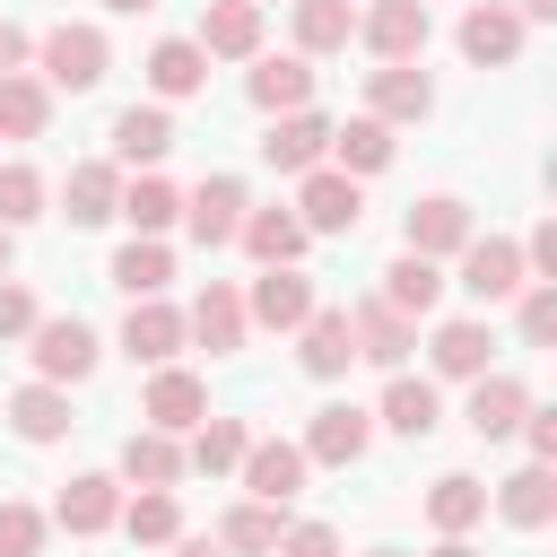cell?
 <instances>
[{"label":"cell","mask_w":557,"mask_h":557,"mask_svg":"<svg viewBox=\"0 0 557 557\" xmlns=\"http://www.w3.org/2000/svg\"><path fill=\"white\" fill-rule=\"evenodd\" d=\"M366 557H400V548H366Z\"/></svg>","instance_id":"55"},{"label":"cell","mask_w":557,"mask_h":557,"mask_svg":"<svg viewBox=\"0 0 557 557\" xmlns=\"http://www.w3.org/2000/svg\"><path fill=\"white\" fill-rule=\"evenodd\" d=\"M357 44L374 61H418L426 52V0H366L357 9Z\"/></svg>","instance_id":"9"},{"label":"cell","mask_w":557,"mask_h":557,"mask_svg":"<svg viewBox=\"0 0 557 557\" xmlns=\"http://www.w3.org/2000/svg\"><path fill=\"white\" fill-rule=\"evenodd\" d=\"M26 218H44V174L26 157H0V226H26Z\"/></svg>","instance_id":"42"},{"label":"cell","mask_w":557,"mask_h":557,"mask_svg":"<svg viewBox=\"0 0 557 557\" xmlns=\"http://www.w3.org/2000/svg\"><path fill=\"white\" fill-rule=\"evenodd\" d=\"M287 26H296V52H305V61L348 52V35H357V0H287Z\"/></svg>","instance_id":"27"},{"label":"cell","mask_w":557,"mask_h":557,"mask_svg":"<svg viewBox=\"0 0 557 557\" xmlns=\"http://www.w3.org/2000/svg\"><path fill=\"white\" fill-rule=\"evenodd\" d=\"M244 96H252L261 113H296V104H313V61H305V52H252Z\"/></svg>","instance_id":"18"},{"label":"cell","mask_w":557,"mask_h":557,"mask_svg":"<svg viewBox=\"0 0 557 557\" xmlns=\"http://www.w3.org/2000/svg\"><path fill=\"white\" fill-rule=\"evenodd\" d=\"M235 244L270 270V261H305V244H313V235H305V218H296V209H244Z\"/></svg>","instance_id":"30"},{"label":"cell","mask_w":557,"mask_h":557,"mask_svg":"<svg viewBox=\"0 0 557 557\" xmlns=\"http://www.w3.org/2000/svg\"><path fill=\"white\" fill-rule=\"evenodd\" d=\"M165 148H174V113L165 104H122L113 113V165L122 174H157Z\"/></svg>","instance_id":"16"},{"label":"cell","mask_w":557,"mask_h":557,"mask_svg":"<svg viewBox=\"0 0 557 557\" xmlns=\"http://www.w3.org/2000/svg\"><path fill=\"white\" fill-rule=\"evenodd\" d=\"M104 9H122V17H139V9H157V0H104Z\"/></svg>","instance_id":"54"},{"label":"cell","mask_w":557,"mask_h":557,"mask_svg":"<svg viewBox=\"0 0 557 557\" xmlns=\"http://www.w3.org/2000/svg\"><path fill=\"white\" fill-rule=\"evenodd\" d=\"M244 444H252V426H244V418H200V426H191V444H183V470H209V479H235V461H244Z\"/></svg>","instance_id":"38"},{"label":"cell","mask_w":557,"mask_h":557,"mask_svg":"<svg viewBox=\"0 0 557 557\" xmlns=\"http://www.w3.org/2000/svg\"><path fill=\"white\" fill-rule=\"evenodd\" d=\"M35 322H44V305H35L17 278H0V339H26Z\"/></svg>","instance_id":"46"},{"label":"cell","mask_w":557,"mask_h":557,"mask_svg":"<svg viewBox=\"0 0 557 557\" xmlns=\"http://www.w3.org/2000/svg\"><path fill=\"white\" fill-rule=\"evenodd\" d=\"M470 235H479V226H470V200H453V191H426V200L400 218V252H418V261H453Z\"/></svg>","instance_id":"5"},{"label":"cell","mask_w":557,"mask_h":557,"mask_svg":"<svg viewBox=\"0 0 557 557\" xmlns=\"http://www.w3.org/2000/svg\"><path fill=\"white\" fill-rule=\"evenodd\" d=\"M313 305H322V296H313V278H305L296 261H270V270L252 278V296H244V322H261V331H296Z\"/></svg>","instance_id":"10"},{"label":"cell","mask_w":557,"mask_h":557,"mask_svg":"<svg viewBox=\"0 0 557 557\" xmlns=\"http://www.w3.org/2000/svg\"><path fill=\"white\" fill-rule=\"evenodd\" d=\"M200 87H209V52H200L191 35H165V44L148 52V96L174 104V96H200Z\"/></svg>","instance_id":"29"},{"label":"cell","mask_w":557,"mask_h":557,"mask_svg":"<svg viewBox=\"0 0 557 557\" xmlns=\"http://www.w3.org/2000/svg\"><path fill=\"white\" fill-rule=\"evenodd\" d=\"M296 218H305V235H357V218H366L357 174H339V165H305V174H296Z\"/></svg>","instance_id":"2"},{"label":"cell","mask_w":557,"mask_h":557,"mask_svg":"<svg viewBox=\"0 0 557 557\" xmlns=\"http://www.w3.org/2000/svg\"><path fill=\"white\" fill-rule=\"evenodd\" d=\"M487 357H496V331H487L479 313H461V322H435V339H426V366H435L444 383H470V374H487Z\"/></svg>","instance_id":"21"},{"label":"cell","mask_w":557,"mask_h":557,"mask_svg":"<svg viewBox=\"0 0 557 557\" xmlns=\"http://www.w3.org/2000/svg\"><path fill=\"white\" fill-rule=\"evenodd\" d=\"M52 522H61L70 540H96V531H113V522H122V479H113V470H78V479L52 496Z\"/></svg>","instance_id":"13"},{"label":"cell","mask_w":557,"mask_h":557,"mask_svg":"<svg viewBox=\"0 0 557 557\" xmlns=\"http://www.w3.org/2000/svg\"><path fill=\"white\" fill-rule=\"evenodd\" d=\"M522 409H531V392H522L513 374H496V366H487V374H470V435H487V444H496V435H513V426H522Z\"/></svg>","instance_id":"31"},{"label":"cell","mask_w":557,"mask_h":557,"mask_svg":"<svg viewBox=\"0 0 557 557\" xmlns=\"http://www.w3.org/2000/svg\"><path fill=\"white\" fill-rule=\"evenodd\" d=\"M366 444H374V409H357V400H331L305 426V461L313 470H348V461H366Z\"/></svg>","instance_id":"7"},{"label":"cell","mask_w":557,"mask_h":557,"mask_svg":"<svg viewBox=\"0 0 557 557\" xmlns=\"http://www.w3.org/2000/svg\"><path fill=\"white\" fill-rule=\"evenodd\" d=\"M522 444H531V461H557V409H522Z\"/></svg>","instance_id":"48"},{"label":"cell","mask_w":557,"mask_h":557,"mask_svg":"<svg viewBox=\"0 0 557 557\" xmlns=\"http://www.w3.org/2000/svg\"><path fill=\"white\" fill-rule=\"evenodd\" d=\"M244 331H252V322H244V296H235L226 278H209V287L191 296V313H183V339H200L209 357H226V348H244Z\"/></svg>","instance_id":"20"},{"label":"cell","mask_w":557,"mask_h":557,"mask_svg":"<svg viewBox=\"0 0 557 557\" xmlns=\"http://www.w3.org/2000/svg\"><path fill=\"white\" fill-rule=\"evenodd\" d=\"M244 209H252V191L235 183V174H209L200 191H183V235L200 244V252H218V244H235V226H244Z\"/></svg>","instance_id":"4"},{"label":"cell","mask_w":557,"mask_h":557,"mask_svg":"<svg viewBox=\"0 0 557 557\" xmlns=\"http://www.w3.org/2000/svg\"><path fill=\"white\" fill-rule=\"evenodd\" d=\"M113 218H131V235H165V226L183 218V191H174L165 174H131L122 200H113Z\"/></svg>","instance_id":"36"},{"label":"cell","mask_w":557,"mask_h":557,"mask_svg":"<svg viewBox=\"0 0 557 557\" xmlns=\"http://www.w3.org/2000/svg\"><path fill=\"white\" fill-rule=\"evenodd\" d=\"M122 531H131V540H148V548H165V540L183 531V505H174V487H139V496L122 505Z\"/></svg>","instance_id":"41"},{"label":"cell","mask_w":557,"mask_h":557,"mask_svg":"<svg viewBox=\"0 0 557 557\" xmlns=\"http://www.w3.org/2000/svg\"><path fill=\"white\" fill-rule=\"evenodd\" d=\"M366 113L392 122V131H400V122H426V113H435V78H426L418 61H383V70L366 78Z\"/></svg>","instance_id":"14"},{"label":"cell","mask_w":557,"mask_h":557,"mask_svg":"<svg viewBox=\"0 0 557 557\" xmlns=\"http://www.w3.org/2000/svg\"><path fill=\"white\" fill-rule=\"evenodd\" d=\"M261 157H270L278 174H305V165H322V157H331V122H322L313 104H296V113H270V139H261Z\"/></svg>","instance_id":"19"},{"label":"cell","mask_w":557,"mask_h":557,"mask_svg":"<svg viewBox=\"0 0 557 557\" xmlns=\"http://www.w3.org/2000/svg\"><path fill=\"white\" fill-rule=\"evenodd\" d=\"M557 339V278H531L522 287V348H548Z\"/></svg>","instance_id":"44"},{"label":"cell","mask_w":557,"mask_h":557,"mask_svg":"<svg viewBox=\"0 0 557 557\" xmlns=\"http://www.w3.org/2000/svg\"><path fill=\"white\" fill-rule=\"evenodd\" d=\"M522 35H531V26H522L513 9H496V0H479V9L461 17V61H470V70H505V61L522 52Z\"/></svg>","instance_id":"22"},{"label":"cell","mask_w":557,"mask_h":557,"mask_svg":"<svg viewBox=\"0 0 557 557\" xmlns=\"http://www.w3.org/2000/svg\"><path fill=\"white\" fill-rule=\"evenodd\" d=\"M435 557H479V548H470V540H444V548H435Z\"/></svg>","instance_id":"53"},{"label":"cell","mask_w":557,"mask_h":557,"mask_svg":"<svg viewBox=\"0 0 557 557\" xmlns=\"http://www.w3.org/2000/svg\"><path fill=\"white\" fill-rule=\"evenodd\" d=\"M496 513H505L513 531H548V522H557V470H548V461H522V470L496 487Z\"/></svg>","instance_id":"26"},{"label":"cell","mask_w":557,"mask_h":557,"mask_svg":"<svg viewBox=\"0 0 557 557\" xmlns=\"http://www.w3.org/2000/svg\"><path fill=\"white\" fill-rule=\"evenodd\" d=\"M296 357H305V374H313V383H339V374L357 366V339H348V305H313V313L296 322Z\"/></svg>","instance_id":"15"},{"label":"cell","mask_w":557,"mask_h":557,"mask_svg":"<svg viewBox=\"0 0 557 557\" xmlns=\"http://www.w3.org/2000/svg\"><path fill=\"white\" fill-rule=\"evenodd\" d=\"M122 296H165V278H174V252H165V235H131L122 252H113V270H104Z\"/></svg>","instance_id":"37"},{"label":"cell","mask_w":557,"mask_h":557,"mask_svg":"<svg viewBox=\"0 0 557 557\" xmlns=\"http://www.w3.org/2000/svg\"><path fill=\"white\" fill-rule=\"evenodd\" d=\"M522 270H540V278H557V218H540V226L522 235Z\"/></svg>","instance_id":"47"},{"label":"cell","mask_w":557,"mask_h":557,"mask_svg":"<svg viewBox=\"0 0 557 557\" xmlns=\"http://www.w3.org/2000/svg\"><path fill=\"white\" fill-rule=\"evenodd\" d=\"M426 522H435L444 540H470V531L487 522V487H479L470 470H444V479L426 487Z\"/></svg>","instance_id":"32"},{"label":"cell","mask_w":557,"mask_h":557,"mask_svg":"<svg viewBox=\"0 0 557 557\" xmlns=\"http://www.w3.org/2000/svg\"><path fill=\"white\" fill-rule=\"evenodd\" d=\"M44 122H52V87L35 70H9L0 78V139H44Z\"/></svg>","instance_id":"39"},{"label":"cell","mask_w":557,"mask_h":557,"mask_svg":"<svg viewBox=\"0 0 557 557\" xmlns=\"http://www.w3.org/2000/svg\"><path fill=\"white\" fill-rule=\"evenodd\" d=\"M139 418L165 426V435H191V426L209 418V383H200L191 366H148V400H139Z\"/></svg>","instance_id":"12"},{"label":"cell","mask_w":557,"mask_h":557,"mask_svg":"<svg viewBox=\"0 0 557 557\" xmlns=\"http://www.w3.org/2000/svg\"><path fill=\"white\" fill-rule=\"evenodd\" d=\"M278 505H261V496H244V505H226V522H218V548L226 557H270L278 548Z\"/></svg>","instance_id":"40"},{"label":"cell","mask_w":557,"mask_h":557,"mask_svg":"<svg viewBox=\"0 0 557 557\" xmlns=\"http://www.w3.org/2000/svg\"><path fill=\"white\" fill-rule=\"evenodd\" d=\"M191 44H200L209 61H252V52H261V9H252V0H218Z\"/></svg>","instance_id":"28"},{"label":"cell","mask_w":557,"mask_h":557,"mask_svg":"<svg viewBox=\"0 0 557 557\" xmlns=\"http://www.w3.org/2000/svg\"><path fill=\"white\" fill-rule=\"evenodd\" d=\"M513 17H522V26H548V17H557V0H513Z\"/></svg>","instance_id":"50"},{"label":"cell","mask_w":557,"mask_h":557,"mask_svg":"<svg viewBox=\"0 0 557 557\" xmlns=\"http://www.w3.org/2000/svg\"><path fill=\"white\" fill-rule=\"evenodd\" d=\"M392 313H409V322H426L435 313V296H444V261H418V252H400L392 270H383V287H374Z\"/></svg>","instance_id":"33"},{"label":"cell","mask_w":557,"mask_h":557,"mask_svg":"<svg viewBox=\"0 0 557 557\" xmlns=\"http://www.w3.org/2000/svg\"><path fill=\"white\" fill-rule=\"evenodd\" d=\"M165 548H174V557H226V548H218V540H183V531H174V540H165Z\"/></svg>","instance_id":"51"},{"label":"cell","mask_w":557,"mask_h":557,"mask_svg":"<svg viewBox=\"0 0 557 557\" xmlns=\"http://www.w3.org/2000/svg\"><path fill=\"white\" fill-rule=\"evenodd\" d=\"M453 261H461V296H470V305H505V296H522V278H531L513 235H470Z\"/></svg>","instance_id":"3"},{"label":"cell","mask_w":557,"mask_h":557,"mask_svg":"<svg viewBox=\"0 0 557 557\" xmlns=\"http://www.w3.org/2000/svg\"><path fill=\"white\" fill-rule=\"evenodd\" d=\"M174 348H183V313H174L165 296H131V313H122V357H131V366H174Z\"/></svg>","instance_id":"17"},{"label":"cell","mask_w":557,"mask_h":557,"mask_svg":"<svg viewBox=\"0 0 557 557\" xmlns=\"http://www.w3.org/2000/svg\"><path fill=\"white\" fill-rule=\"evenodd\" d=\"M322 165H339V174H357V183H366V174H383V165H392V122L357 113L348 131H331V157H322Z\"/></svg>","instance_id":"35"},{"label":"cell","mask_w":557,"mask_h":557,"mask_svg":"<svg viewBox=\"0 0 557 557\" xmlns=\"http://www.w3.org/2000/svg\"><path fill=\"white\" fill-rule=\"evenodd\" d=\"M270 557H339V531H331V522H287Z\"/></svg>","instance_id":"45"},{"label":"cell","mask_w":557,"mask_h":557,"mask_svg":"<svg viewBox=\"0 0 557 557\" xmlns=\"http://www.w3.org/2000/svg\"><path fill=\"white\" fill-rule=\"evenodd\" d=\"M44 531H52V513L0 496V557H44Z\"/></svg>","instance_id":"43"},{"label":"cell","mask_w":557,"mask_h":557,"mask_svg":"<svg viewBox=\"0 0 557 557\" xmlns=\"http://www.w3.org/2000/svg\"><path fill=\"white\" fill-rule=\"evenodd\" d=\"M305 444H287V435H252L244 444V461H235V479H244V496H261V505H287L296 487H305Z\"/></svg>","instance_id":"8"},{"label":"cell","mask_w":557,"mask_h":557,"mask_svg":"<svg viewBox=\"0 0 557 557\" xmlns=\"http://www.w3.org/2000/svg\"><path fill=\"white\" fill-rule=\"evenodd\" d=\"M252 9H270V0H252Z\"/></svg>","instance_id":"56"},{"label":"cell","mask_w":557,"mask_h":557,"mask_svg":"<svg viewBox=\"0 0 557 557\" xmlns=\"http://www.w3.org/2000/svg\"><path fill=\"white\" fill-rule=\"evenodd\" d=\"M348 339H357V357H366V366L400 374V366H409V348H418V322H409V313H392L383 296H366V305H348Z\"/></svg>","instance_id":"11"},{"label":"cell","mask_w":557,"mask_h":557,"mask_svg":"<svg viewBox=\"0 0 557 557\" xmlns=\"http://www.w3.org/2000/svg\"><path fill=\"white\" fill-rule=\"evenodd\" d=\"M113 200H122V165H113V157L70 165V183H61V218H70V226H104Z\"/></svg>","instance_id":"24"},{"label":"cell","mask_w":557,"mask_h":557,"mask_svg":"<svg viewBox=\"0 0 557 557\" xmlns=\"http://www.w3.org/2000/svg\"><path fill=\"white\" fill-rule=\"evenodd\" d=\"M0 418H9L26 444H61V435H70V383H44V374H35V383H17V392H9V409H0Z\"/></svg>","instance_id":"23"},{"label":"cell","mask_w":557,"mask_h":557,"mask_svg":"<svg viewBox=\"0 0 557 557\" xmlns=\"http://www.w3.org/2000/svg\"><path fill=\"white\" fill-rule=\"evenodd\" d=\"M122 487H174L183 479V444L165 435V426H139L131 444H122V470H113Z\"/></svg>","instance_id":"34"},{"label":"cell","mask_w":557,"mask_h":557,"mask_svg":"<svg viewBox=\"0 0 557 557\" xmlns=\"http://www.w3.org/2000/svg\"><path fill=\"white\" fill-rule=\"evenodd\" d=\"M435 418H444V400H435V383L426 374H392L383 383V400H374V426H392V435H435Z\"/></svg>","instance_id":"25"},{"label":"cell","mask_w":557,"mask_h":557,"mask_svg":"<svg viewBox=\"0 0 557 557\" xmlns=\"http://www.w3.org/2000/svg\"><path fill=\"white\" fill-rule=\"evenodd\" d=\"M26 52H35V35H26V26H9V17H0V78H9V70H26Z\"/></svg>","instance_id":"49"},{"label":"cell","mask_w":557,"mask_h":557,"mask_svg":"<svg viewBox=\"0 0 557 557\" xmlns=\"http://www.w3.org/2000/svg\"><path fill=\"white\" fill-rule=\"evenodd\" d=\"M26 357H35L44 383H78V374L96 366V331H87L78 313H44V322L26 331Z\"/></svg>","instance_id":"6"},{"label":"cell","mask_w":557,"mask_h":557,"mask_svg":"<svg viewBox=\"0 0 557 557\" xmlns=\"http://www.w3.org/2000/svg\"><path fill=\"white\" fill-rule=\"evenodd\" d=\"M35 78L44 87H70V96H87L96 78H104V61H113V44H104V26H87V17H61L44 44H35Z\"/></svg>","instance_id":"1"},{"label":"cell","mask_w":557,"mask_h":557,"mask_svg":"<svg viewBox=\"0 0 557 557\" xmlns=\"http://www.w3.org/2000/svg\"><path fill=\"white\" fill-rule=\"evenodd\" d=\"M9 261H17V226H0V278H9Z\"/></svg>","instance_id":"52"}]
</instances>
